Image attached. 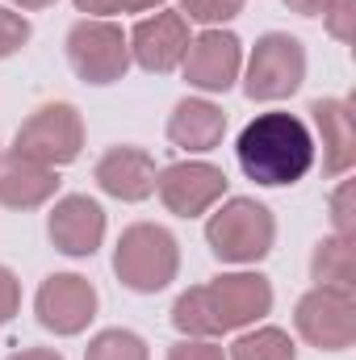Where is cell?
I'll list each match as a JSON object with an SVG mask.
<instances>
[{
    "label": "cell",
    "instance_id": "1",
    "mask_svg": "<svg viewBox=\"0 0 356 360\" xmlns=\"http://www.w3.org/2000/svg\"><path fill=\"white\" fill-rule=\"evenodd\" d=\"M272 314V285L265 272L235 269L205 285L184 289L172 302V327L184 340H218L227 331H248Z\"/></svg>",
    "mask_w": 356,
    "mask_h": 360
},
{
    "label": "cell",
    "instance_id": "2",
    "mask_svg": "<svg viewBox=\"0 0 356 360\" xmlns=\"http://www.w3.org/2000/svg\"><path fill=\"white\" fill-rule=\"evenodd\" d=\"M235 160H239L243 176L256 180L260 188H285V184H298L310 176L319 147H314L310 126L298 113L268 109L239 130Z\"/></svg>",
    "mask_w": 356,
    "mask_h": 360
},
{
    "label": "cell",
    "instance_id": "3",
    "mask_svg": "<svg viewBox=\"0 0 356 360\" xmlns=\"http://www.w3.org/2000/svg\"><path fill=\"white\" fill-rule=\"evenodd\" d=\"M205 243L222 264L252 269L276 243V218L256 197H227L205 222Z\"/></svg>",
    "mask_w": 356,
    "mask_h": 360
},
{
    "label": "cell",
    "instance_id": "4",
    "mask_svg": "<svg viewBox=\"0 0 356 360\" xmlns=\"http://www.w3.org/2000/svg\"><path fill=\"white\" fill-rule=\"evenodd\" d=\"M113 272L130 293H164L180 272V243L160 222H130L117 235L113 248Z\"/></svg>",
    "mask_w": 356,
    "mask_h": 360
},
{
    "label": "cell",
    "instance_id": "5",
    "mask_svg": "<svg viewBox=\"0 0 356 360\" xmlns=\"http://www.w3.org/2000/svg\"><path fill=\"white\" fill-rule=\"evenodd\" d=\"M306 80V46L302 38L285 34V30H268L256 38L252 55L243 59V92L248 101H260V105H272V101H285L302 89Z\"/></svg>",
    "mask_w": 356,
    "mask_h": 360
},
{
    "label": "cell",
    "instance_id": "6",
    "mask_svg": "<svg viewBox=\"0 0 356 360\" xmlns=\"http://www.w3.org/2000/svg\"><path fill=\"white\" fill-rule=\"evenodd\" d=\"M13 151L25 155V160H34V164L55 168V172L68 168V164H76L80 151H84V117H80V109L72 101L38 105L21 122V130L13 139Z\"/></svg>",
    "mask_w": 356,
    "mask_h": 360
},
{
    "label": "cell",
    "instance_id": "7",
    "mask_svg": "<svg viewBox=\"0 0 356 360\" xmlns=\"http://www.w3.org/2000/svg\"><path fill=\"white\" fill-rule=\"evenodd\" d=\"M68 63L84 84H117L130 72V42L113 17H80L68 30Z\"/></svg>",
    "mask_w": 356,
    "mask_h": 360
},
{
    "label": "cell",
    "instance_id": "8",
    "mask_svg": "<svg viewBox=\"0 0 356 360\" xmlns=\"http://www.w3.org/2000/svg\"><path fill=\"white\" fill-rule=\"evenodd\" d=\"M298 335L319 352H348L356 344V293L336 285H314L293 306Z\"/></svg>",
    "mask_w": 356,
    "mask_h": 360
},
{
    "label": "cell",
    "instance_id": "9",
    "mask_svg": "<svg viewBox=\"0 0 356 360\" xmlns=\"http://www.w3.org/2000/svg\"><path fill=\"white\" fill-rule=\"evenodd\" d=\"M96 306H101V297H96L92 281L80 276V272H51L34 293L38 323L51 335H63V340L89 331V323L96 319Z\"/></svg>",
    "mask_w": 356,
    "mask_h": 360
},
{
    "label": "cell",
    "instance_id": "10",
    "mask_svg": "<svg viewBox=\"0 0 356 360\" xmlns=\"http://www.w3.org/2000/svg\"><path fill=\"white\" fill-rule=\"evenodd\" d=\"M155 193L177 218H201L227 197V172L205 160H177L155 172Z\"/></svg>",
    "mask_w": 356,
    "mask_h": 360
},
{
    "label": "cell",
    "instance_id": "11",
    "mask_svg": "<svg viewBox=\"0 0 356 360\" xmlns=\"http://www.w3.org/2000/svg\"><path fill=\"white\" fill-rule=\"evenodd\" d=\"M180 72H184V80L193 89L205 92V96L235 89V80L243 76V42L231 30H201V34L189 38Z\"/></svg>",
    "mask_w": 356,
    "mask_h": 360
},
{
    "label": "cell",
    "instance_id": "12",
    "mask_svg": "<svg viewBox=\"0 0 356 360\" xmlns=\"http://www.w3.org/2000/svg\"><path fill=\"white\" fill-rule=\"evenodd\" d=\"M189 21L180 17L177 8H155L147 17L134 21V30L126 34L130 42V63H139L143 72H155V76H168L177 72L184 51H189Z\"/></svg>",
    "mask_w": 356,
    "mask_h": 360
},
{
    "label": "cell",
    "instance_id": "13",
    "mask_svg": "<svg viewBox=\"0 0 356 360\" xmlns=\"http://www.w3.org/2000/svg\"><path fill=\"white\" fill-rule=\"evenodd\" d=\"M46 239L72 260H89L105 239V210L89 193H68L46 214Z\"/></svg>",
    "mask_w": 356,
    "mask_h": 360
},
{
    "label": "cell",
    "instance_id": "14",
    "mask_svg": "<svg viewBox=\"0 0 356 360\" xmlns=\"http://www.w3.org/2000/svg\"><path fill=\"white\" fill-rule=\"evenodd\" d=\"M310 134L314 147H323V172L348 176L356 164V113L344 96H319L310 101Z\"/></svg>",
    "mask_w": 356,
    "mask_h": 360
},
{
    "label": "cell",
    "instance_id": "15",
    "mask_svg": "<svg viewBox=\"0 0 356 360\" xmlns=\"http://www.w3.org/2000/svg\"><path fill=\"white\" fill-rule=\"evenodd\" d=\"M155 160H151V151H143V147H109L101 160H96V168H92V180H96V188L101 193H109L113 201H147L151 193H155Z\"/></svg>",
    "mask_w": 356,
    "mask_h": 360
},
{
    "label": "cell",
    "instance_id": "16",
    "mask_svg": "<svg viewBox=\"0 0 356 360\" xmlns=\"http://www.w3.org/2000/svg\"><path fill=\"white\" fill-rule=\"evenodd\" d=\"M222 134H227V113L210 96H184L168 113V143L189 155H205L222 147Z\"/></svg>",
    "mask_w": 356,
    "mask_h": 360
},
{
    "label": "cell",
    "instance_id": "17",
    "mask_svg": "<svg viewBox=\"0 0 356 360\" xmlns=\"http://www.w3.org/2000/svg\"><path fill=\"white\" fill-rule=\"evenodd\" d=\"M59 193V172L34 164L17 151L0 155V205L4 210H38Z\"/></svg>",
    "mask_w": 356,
    "mask_h": 360
},
{
    "label": "cell",
    "instance_id": "18",
    "mask_svg": "<svg viewBox=\"0 0 356 360\" xmlns=\"http://www.w3.org/2000/svg\"><path fill=\"white\" fill-rule=\"evenodd\" d=\"M310 276H314V285L352 289L356 285V239H344V235L319 239L314 256H310Z\"/></svg>",
    "mask_w": 356,
    "mask_h": 360
},
{
    "label": "cell",
    "instance_id": "19",
    "mask_svg": "<svg viewBox=\"0 0 356 360\" xmlns=\"http://www.w3.org/2000/svg\"><path fill=\"white\" fill-rule=\"evenodd\" d=\"M227 360H298V344L281 327H248L227 348Z\"/></svg>",
    "mask_w": 356,
    "mask_h": 360
},
{
    "label": "cell",
    "instance_id": "20",
    "mask_svg": "<svg viewBox=\"0 0 356 360\" xmlns=\"http://www.w3.org/2000/svg\"><path fill=\"white\" fill-rule=\"evenodd\" d=\"M84 360H151V352H147V340L139 331L109 327V331H96L89 340Z\"/></svg>",
    "mask_w": 356,
    "mask_h": 360
},
{
    "label": "cell",
    "instance_id": "21",
    "mask_svg": "<svg viewBox=\"0 0 356 360\" xmlns=\"http://www.w3.org/2000/svg\"><path fill=\"white\" fill-rule=\"evenodd\" d=\"M243 4H248V0H180L177 13L184 21L205 25V30H222L227 21H235V17L243 13Z\"/></svg>",
    "mask_w": 356,
    "mask_h": 360
},
{
    "label": "cell",
    "instance_id": "22",
    "mask_svg": "<svg viewBox=\"0 0 356 360\" xmlns=\"http://www.w3.org/2000/svg\"><path fill=\"white\" fill-rule=\"evenodd\" d=\"M327 210H331V231L344 235V239H356V180H340L336 184Z\"/></svg>",
    "mask_w": 356,
    "mask_h": 360
},
{
    "label": "cell",
    "instance_id": "23",
    "mask_svg": "<svg viewBox=\"0 0 356 360\" xmlns=\"http://www.w3.org/2000/svg\"><path fill=\"white\" fill-rule=\"evenodd\" d=\"M30 34H34V25L25 21V13L0 4V59H13V55L30 42Z\"/></svg>",
    "mask_w": 356,
    "mask_h": 360
},
{
    "label": "cell",
    "instance_id": "24",
    "mask_svg": "<svg viewBox=\"0 0 356 360\" xmlns=\"http://www.w3.org/2000/svg\"><path fill=\"white\" fill-rule=\"evenodd\" d=\"M323 25L336 42H352V30H356V0H336L327 13H323Z\"/></svg>",
    "mask_w": 356,
    "mask_h": 360
},
{
    "label": "cell",
    "instance_id": "25",
    "mask_svg": "<svg viewBox=\"0 0 356 360\" xmlns=\"http://www.w3.org/2000/svg\"><path fill=\"white\" fill-rule=\"evenodd\" d=\"M168 360H227V348L218 340H184L180 335L168 348Z\"/></svg>",
    "mask_w": 356,
    "mask_h": 360
},
{
    "label": "cell",
    "instance_id": "26",
    "mask_svg": "<svg viewBox=\"0 0 356 360\" xmlns=\"http://www.w3.org/2000/svg\"><path fill=\"white\" fill-rule=\"evenodd\" d=\"M21 310V281L8 264H0V323H8Z\"/></svg>",
    "mask_w": 356,
    "mask_h": 360
},
{
    "label": "cell",
    "instance_id": "27",
    "mask_svg": "<svg viewBox=\"0 0 356 360\" xmlns=\"http://www.w3.org/2000/svg\"><path fill=\"white\" fill-rule=\"evenodd\" d=\"M289 13H298V17H323L336 0H281Z\"/></svg>",
    "mask_w": 356,
    "mask_h": 360
},
{
    "label": "cell",
    "instance_id": "28",
    "mask_svg": "<svg viewBox=\"0 0 356 360\" xmlns=\"http://www.w3.org/2000/svg\"><path fill=\"white\" fill-rule=\"evenodd\" d=\"M72 4L84 17H113V0H72Z\"/></svg>",
    "mask_w": 356,
    "mask_h": 360
},
{
    "label": "cell",
    "instance_id": "29",
    "mask_svg": "<svg viewBox=\"0 0 356 360\" xmlns=\"http://www.w3.org/2000/svg\"><path fill=\"white\" fill-rule=\"evenodd\" d=\"M164 0H113V13H155Z\"/></svg>",
    "mask_w": 356,
    "mask_h": 360
},
{
    "label": "cell",
    "instance_id": "30",
    "mask_svg": "<svg viewBox=\"0 0 356 360\" xmlns=\"http://www.w3.org/2000/svg\"><path fill=\"white\" fill-rule=\"evenodd\" d=\"M4 360H63L55 348H21V352H13V356Z\"/></svg>",
    "mask_w": 356,
    "mask_h": 360
},
{
    "label": "cell",
    "instance_id": "31",
    "mask_svg": "<svg viewBox=\"0 0 356 360\" xmlns=\"http://www.w3.org/2000/svg\"><path fill=\"white\" fill-rule=\"evenodd\" d=\"M55 0H8V8H21V13H38V8H51Z\"/></svg>",
    "mask_w": 356,
    "mask_h": 360
},
{
    "label": "cell",
    "instance_id": "32",
    "mask_svg": "<svg viewBox=\"0 0 356 360\" xmlns=\"http://www.w3.org/2000/svg\"><path fill=\"white\" fill-rule=\"evenodd\" d=\"M0 155H4V151H0Z\"/></svg>",
    "mask_w": 356,
    "mask_h": 360
}]
</instances>
